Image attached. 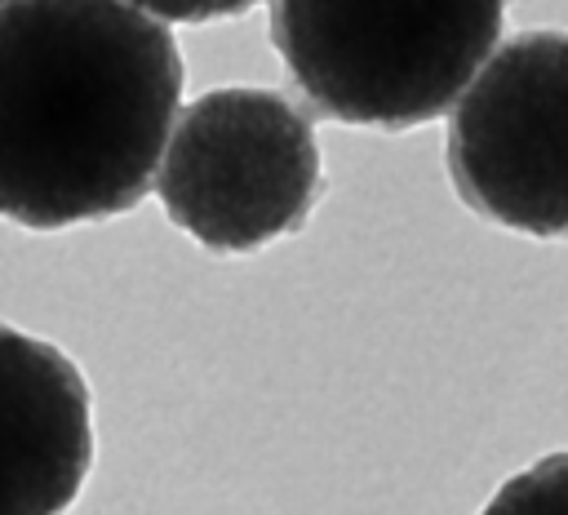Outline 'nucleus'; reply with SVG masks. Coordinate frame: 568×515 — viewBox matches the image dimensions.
<instances>
[{"label": "nucleus", "instance_id": "nucleus-3", "mask_svg": "<svg viewBox=\"0 0 568 515\" xmlns=\"http://www.w3.org/2000/svg\"><path fill=\"white\" fill-rule=\"evenodd\" d=\"M320 191L311 120L275 89H213L173 115L155 195L209 253L297 235Z\"/></svg>", "mask_w": 568, "mask_h": 515}, {"label": "nucleus", "instance_id": "nucleus-1", "mask_svg": "<svg viewBox=\"0 0 568 515\" xmlns=\"http://www.w3.org/2000/svg\"><path fill=\"white\" fill-rule=\"evenodd\" d=\"M182 102L169 27L129 0L0 4V218L62 231L129 213Z\"/></svg>", "mask_w": 568, "mask_h": 515}, {"label": "nucleus", "instance_id": "nucleus-6", "mask_svg": "<svg viewBox=\"0 0 568 515\" xmlns=\"http://www.w3.org/2000/svg\"><path fill=\"white\" fill-rule=\"evenodd\" d=\"M488 511H568V453H550L537 466L510 475Z\"/></svg>", "mask_w": 568, "mask_h": 515}, {"label": "nucleus", "instance_id": "nucleus-8", "mask_svg": "<svg viewBox=\"0 0 568 515\" xmlns=\"http://www.w3.org/2000/svg\"><path fill=\"white\" fill-rule=\"evenodd\" d=\"M0 4H4V0H0Z\"/></svg>", "mask_w": 568, "mask_h": 515}, {"label": "nucleus", "instance_id": "nucleus-2", "mask_svg": "<svg viewBox=\"0 0 568 515\" xmlns=\"http://www.w3.org/2000/svg\"><path fill=\"white\" fill-rule=\"evenodd\" d=\"M501 18L506 0H271V44L320 115L413 129L448 115Z\"/></svg>", "mask_w": 568, "mask_h": 515}, {"label": "nucleus", "instance_id": "nucleus-4", "mask_svg": "<svg viewBox=\"0 0 568 515\" xmlns=\"http://www.w3.org/2000/svg\"><path fill=\"white\" fill-rule=\"evenodd\" d=\"M448 178L484 222L568 240V36L528 31L448 107Z\"/></svg>", "mask_w": 568, "mask_h": 515}, {"label": "nucleus", "instance_id": "nucleus-7", "mask_svg": "<svg viewBox=\"0 0 568 515\" xmlns=\"http://www.w3.org/2000/svg\"><path fill=\"white\" fill-rule=\"evenodd\" d=\"M129 4L155 13L160 22H213V18H235L257 0H129Z\"/></svg>", "mask_w": 568, "mask_h": 515}, {"label": "nucleus", "instance_id": "nucleus-5", "mask_svg": "<svg viewBox=\"0 0 568 515\" xmlns=\"http://www.w3.org/2000/svg\"><path fill=\"white\" fill-rule=\"evenodd\" d=\"M93 466L84 373L53 346L0 324V515L67 511Z\"/></svg>", "mask_w": 568, "mask_h": 515}]
</instances>
